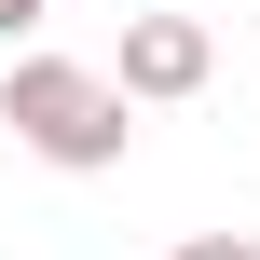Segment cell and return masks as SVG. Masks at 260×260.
Segmentation results:
<instances>
[{
	"mask_svg": "<svg viewBox=\"0 0 260 260\" xmlns=\"http://www.w3.org/2000/svg\"><path fill=\"white\" fill-rule=\"evenodd\" d=\"M137 96L110 82V69H69V55H14V82H0V123L41 151V165H69V178H96V165H123V123Z\"/></svg>",
	"mask_w": 260,
	"mask_h": 260,
	"instance_id": "6da1fadb",
	"label": "cell"
},
{
	"mask_svg": "<svg viewBox=\"0 0 260 260\" xmlns=\"http://www.w3.org/2000/svg\"><path fill=\"white\" fill-rule=\"evenodd\" d=\"M206 69H219V41H206V14H123V96L137 110H178V96H206Z\"/></svg>",
	"mask_w": 260,
	"mask_h": 260,
	"instance_id": "7a4b0ae2",
	"label": "cell"
},
{
	"mask_svg": "<svg viewBox=\"0 0 260 260\" xmlns=\"http://www.w3.org/2000/svg\"><path fill=\"white\" fill-rule=\"evenodd\" d=\"M165 260H260V233H192V247H165Z\"/></svg>",
	"mask_w": 260,
	"mask_h": 260,
	"instance_id": "3957f363",
	"label": "cell"
},
{
	"mask_svg": "<svg viewBox=\"0 0 260 260\" xmlns=\"http://www.w3.org/2000/svg\"><path fill=\"white\" fill-rule=\"evenodd\" d=\"M41 14H55V0H0V41H14V27H41Z\"/></svg>",
	"mask_w": 260,
	"mask_h": 260,
	"instance_id": "277c9868",
	"label": "cell"
}]
</instances>
